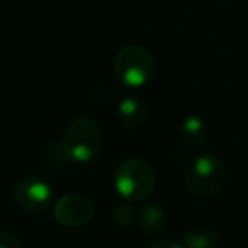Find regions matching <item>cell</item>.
<instances>
[{"label":"cell","instance_id":"cell-1","mask_svg":"<svg viewBox=\"0 0 248 248\" xmlns=\"http://www.w3.org/2000/svg\"><path fill=\"white\" fill-rule=\"evenodd\" d=\"M103 145V130L98 122L88 115H79L73 118L66 127L64 137H62V150L73 162H92L101 154Z\"/></svg>","mask_w":248,"mask_h":248},{"label":"cell","instance_id":"cell-2","mask_svg":"<svg viewBox=\"0 0 248 248\" xmlns=\"http://www.w3.org/2000/svg\"><path fill=\"white\" fill-rule=\"evenodd\" d=\"M228 183V169L216 155H199L184 170V187L198 199L215 198Z\"/></svg>","mask_w":248,"mask_h":248},{"label":"cell","instance_id":"cell-3","mask_svg":"<svg viewBox=\"0 0 248 248\" xmlns=\"http://www.w3.org/2000/svg\"><path fill=\"white\" fill-rule=\"evenodd\" d=\"M157 68L150 47L140 43H128L118 47L113 58V71L124 85L137 88L150 81Z\"/></svg>","mask_w":248,"mask_h":248},{"label":"cell","instance_id":"cell-4","mask_svg":"<svg viewBox=\"0 0 248 248\" xmlns=\"http://www.w3.org/2000/svg\"><path fill=\"white\" fill-rule=\"evenodd\" d=\"M155 186V170L145 159L132 157L115 170V189L128 202L142 201Z\"/></svg>","mask_w":248,"mask_h":248},{"label":"cell","instance_id":"cell-5","mask_svg":"<svg viewBox=\"0 0 248 248\" xmlns=\"http://www.w3.org/2000/svg\"><path fill=\"white\" fill-rule=\"evenodd\" d=\"M14 199L20 209L32 215H39L49 209L54 202L52 186L44 177H24L14 189Z\"/></svg>","mask_w":248,"mask_h":248},{"label":"cell","instance_id":"cell-6","mask_svg":"<svg viewBox=\"0 0 248 248\" xmlns=\"http://www.w3.org/2000/svg\"><path fill=\"white\" fill-rule=\"evenodd\" d=\"M95 215V204L83 194H64L56 201L54 216L68 228L88 225Z\"/></svg>","mask_w":248,"mask_h":248},{"label":"cell","instance_id":"cell-7","mask_svg":"<svg viewBox=\"0 0 248 248\" xmlns=\"http://www.w3.org/2000/svg\"><path fill=\"white\" fill-rule=\"evenodd\" d=\"M209 128L206 122L198 115H189L179 125L181 144L189 150H199L208 142Z\"/></svg>","mask_w":248,"mask_h":248},{"label":"cell","instance_id":"cell-8","mask_svg":"<svg viewBox=\"0 0 248 248\" xmlns=\"http://www.w3.org/2000/svg\"><path fill=\"white\" fill-rule=\"evenodd\" d=\"M147 115V107L139 96H127L118 105V118L127 128L140 127Z\"/></svg>","mask_w":248,"mask_h":248},{"label":"cell","instance_id":"cell-9","mask_svg":"<svg viewBox=\"0 0 248 248\" xmlns=\"http://www.w3.org/2000/svg\"><path fill=\"white\" fill-rule=\"evenodd\" d=\"M135 219L145 233H160L166 226V213L159 204L152 202H145L135 209Z\"/></svg>","mask_w":248,"mask_h":248},{"label":"cell","instance_id":"cell-10","mask_svg":"<svg viewBox=\"0 0 248 248\" xmlns=\"http://www.w3.org/2000/svg\"><path fill=\"white\" fill-rule=\"evenodd\" d=\"M218 233L213 228H194L183 235L184 248H216L218 247Z\"/></svg>","mask_w":248,"mask_h":248},{"label":"cell","instance_id":"cell-11","mask_svg":"<svg viewBox=\"0 0 248 248\" xmlns=\"http://www.w3.org/2000/svg\"><path fill=\"white\" fill-rule=\"evenodd\" d=\"M113 219L118 226H128L134 223L135 219V209L132 202L122 201L113 208Z\"/></svg>","mask_w":248,"mask_h":248},{"label":"cell","instance_id":"cell-12","mask_svg":"<svg viewBox=\"0 0 248 248\" xmlns=\"http://www.w3.org/2000/svg\"><path fill=\"white\" fill-rule=\"evenodd\" d=\"M0 248H22V242L16 233L0 232Z\"/></svg>","mask_w":248,"mask_h":248},{"label":"cell","instance_id":"cell-13","mask_svg":"<svg viewBox=\"0 0 248 248\" xmlns=\"http://www.w3.org/2000/svg\"><path fill=\"white\" fill-rule=\"evenodd\" d=\"M145 248H184L183 243H177L174 240H167V238H162V240H154L150 242Z\"/></svg>","mask_w":248,"mask_h":248}]
</instances>
